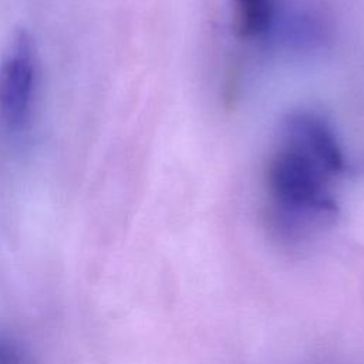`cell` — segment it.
I'll return each instance as SVG.
<instances>
[{
    "label": "cell",
    "instance_id": "cell-4",
    "mask_svg": "<svg viewBox=\"0 0 364 364\" xmlns=\"http://www.w3.org/2000/svg\"><path fill=\"white\" fill-rule=\"evenodd\" d=\"M0 364H26L17 346L3 336H0Z\"/></svg>",
    "mask_w": 364,
    "mask_h": 364
},
{
    "label": "cell",
    "instance_id": "cell-3",
    "mask_svg": "<svg viewBox=\"0 0 364 364\" xmlns=\"http://www.w3.org/2000/svg\"><path fill=\"white\" fill-rule=\"evenodd\" d=\"M233 31L245 41L267 40L276 34L280 18V0H230Z\"/></svg>",
    "mask_w": 364,
    "mask_h": 364
},
{
    "label": "cell",
    "instance_id": "cell-1",
    "mask_svg": "<svg viewBox=\"0 0 364 364\" xmlns=\"http://www.w3.org/2000/svg\"><path fill=\"white\" fill-rule=\"evenodd\" d=\"M347 168L331 125L310 111L290 114L269 155L264 186L272 223L286 239H300L337 213L334 181Z\"/></svg>",
    "mask_w": 364,
    "mask_h": 364
},
{
    "label": "cell",
    "instance_id": "cell-2",
    "mask_svg": "<svg viewBox=\"0 0 364 364\" xmlns=\"http://www.w3.org/2000/svg\"><path fill=\"white\" fill-rule=\"evenodd\" d=\"M36 60L31 40L20 33L0 68V117L11 129L27 122L34 100Z\"/></svg>",
    "mask_w": 364,
    "mask_h": 364
}]
</instances>
